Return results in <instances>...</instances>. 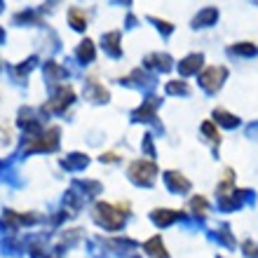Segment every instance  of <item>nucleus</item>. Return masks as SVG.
I'll return each mask as SVG.
<instances>
[{
	"label": "nucleus",
	"instance_id": "20e7f679",
	"mask_svg": "<svg viewBox=\"0 0 258 258\" xmlns=\"http://www.w3.org/2000/svg\"><path fill=\"white\" fill-rule=\"evenodd\" d=\"M71 101H73V89H71V87H61V89H59V94H56L54 99L45 106V110H61V108H66Z\"/></svg>",
	"mask_w": 258,
	"mask_h": 258
},
{
	"label": "nucleus",
	"instance_id": "f8f14e48",
	"mask_svg": "<svg viewBox=\"0 0 258 258\" xmlns=\"http://www.w3.org/2000/svg\"><path fill=\"white\" fill-rule=\"evenodd\" d=\"M80 56H82V59H92V56H94V47H92V42H89V40L82 42V47H80Z\"/></svg>",
	"mask_w": 258,
	"mask_h": 258
},
{
	"label": "nucleus",
	"instance_id": "9b49d317",
	"mask_svg": "<svg viewBox=\"0 0 258 258\" xmlns=\"http://www.w3.org/2000/svg\"><path fill=\"white\" fill-rule=\"evenodd\" d=\"M167 178H169V183H174V185H176V188H183V190H185V188H188V185H190V183H188V181H185V178H181V176H178V174H167Z\"/></svg>",
	"mask_w": 258,
	"mask_h": 258
},
{
	"label": "nucleus",
	"instance_id": "39448f33",
	"mask_svg": "<svg viewBox=\"0 0 258 258\" xmlns=\"http://www.w3.org/2000/svg\"><path fill=\"white\" fill-rule=\"evenodd\" d=\"M56 136H59V129L52 127L45 136H40L42 141H31V143H28V150H38V148H56Z\"/></svg>",
	"mask_w": 258,
	"mask_h": 258
},
{
	"label": "nucleus",
	"instance_id": "0eeeda50",
	"mask_svg": "<svg viewBox=\"0 0 258 258\" xmlns=\"http://www.w3.org/2000/svg\"><path fill=\"white\" fill-rule=\"evenodd\" d=\"M200 66H202V56L192 54V56H188V59L181 63V71H183V73H192V71H197Z\"/></svg>",
	"mask_w": 258,
	"mask_h": 258
},
{
	"label": "nucleus",
	"instance_id": "f03ea898",
	"mask_svg": "<svg viewBox=\"0 0 258 258\" xmlns=\"http://www.w3.org/2000/svg\"><path fill=\"white\" fill-rule=\"evenodd\" d=\"M96 218L101 221L106 228H120L122 225V221H124V216L122 214H117L110 204H96Z\"/></svg>",
	"mask_w": 258,
	"mask_h": 258
},
{
	"label": "nucleus",
	"instance_id": "1a4fd4ad",
	"mask_svg": "<svg viewBox=\"0 0 258 258\" xmlns=\"http://www.w3.org/2000/svg\"><path fill=\"white\" fill-rule=\"evenodd\" d=\"M68 19H71L73 28H78V31H82V28H85V14H82L80 10H78V7L68 10Z\"/></svg>",
	"mask_w": 258,
	"mask_h": 258
},
{
	"label": "nucleus",
	"instance_id": "f257e3e1",
	"mask_svg": "<svg viewBox=\"0 0 258 258\" xmlns=\"http://www.w3.org/2000/svg\"><path fill=\"white\" fill-rule=\"evenodd\" d=\"M155 174H157V167L153 162H148V160H139V162H134L129 167V176L134 178L136 183H150L155 178Z\"/></svg>",
	"mask_w": 258,
	"mask_h": 258
},
{
	"label": "nucleus",
	"instance_id": "6e6552de",
	"mask_svg": "<svg viewBox=\"0 0 258 258\" xmlns=\"http://www.w3.org/2000/svg\"><path fill=\"white\" fill-rule=\"evenodd\" d=\"M178 214L176 211H169V209H157V211H153V218H155L157 223H171V221H174V218H176Z\"/></svg>",
	"mask_w": 258,
	"mask_h": 258
},
{
	"label": "nucleus",
	"instance_id": "9d476101",
	"mask_svg": "<svg viewBox=\"0 0 258 258\" xmlns=\"http://www.w3.org/2000/svg\"><path fill=\"white\" fill-rule=\"evenodd\" d=\"M216 117H221V122L228 124V127H232V124H237V117H235V115H228L225 110H216Z\"/></svg>",
	"mask_w": 258,
	"mask_h": 258
},
{
	"label": "nucleus",
	"instance_id": "7ed1b4c3",
	"mask_svg": "<svg viewBox=\"0 0 258 258\" xmlns=\"http://www.w3.org/2000/svg\"><path fill=\"white\" fill-rule=\"evenodd\" d=\"M225 78V68H207L202 73V85L207 89H218L221 87V82H223Z\"/></svg>",
	"mask_w": 258,
	"mask_h": 258
},
{
	"label": "nucleus",
	"instance_id": "423d86ee",
	"mask_svg": "<svg viewBox=\"0 0 258 258\" xmlns=\"http://www.w3.org/2000/svg\"><path fill=\"white\" fill-rule=\"evenodd\" d=\"M146 251H148L153 258H169L167 251H164V244H162V239L160 237L148 239V242H146Z\"/></svg>",
	"mask_w": 258,
	"mask_h": 258
},
{
	"label": "nucleus",
	"instance_id": "ddd939ff",
	"mask_svg": "<svg viewBox=\"0 0 258 258\" xmlns=\"http://www.w3.org/2000/svg\"><path fill=\"white\" fill-rule=\"evenodd\" d=\"M202 129H204V134L211 136V141H221V134H216V129H214V124H211V122H207Z\"/></svg>",
	"mask_w": 258,
	"mask_h": 258
},
{
	"label": "nucleus",
	"instance_id": "4468645a",
	"mask_svg": "<svg viewBox=\"0 0 258 258\" xmlns=\"http://www.w3.org/2000/svg\"><path fill=\"white\" fill-rule=\"evenodd\" d=\"M192 209H195L197 214H204V211H207V202L200 200V197H195V200H192Z\"/></svg>",
	"mask_w": 258,
	"mask_h": 258
}]
</instances>
